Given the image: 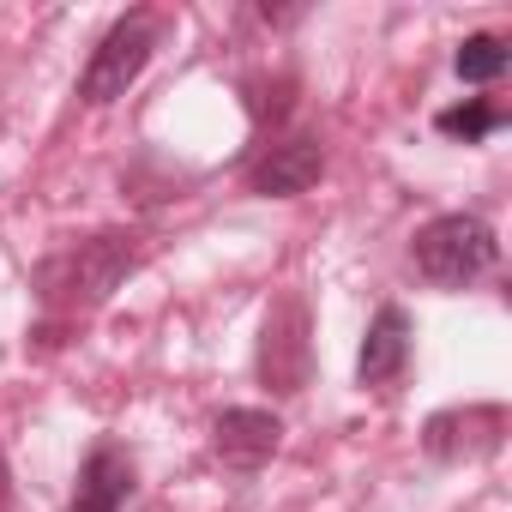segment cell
<instances>
[{"label":"cell","mask_w":512,"mask_h":512,"mask_svg":"<svg viewBox=\"0 0 512 512\" xmlns=\"http://www.w3.org/2000/svg\"><path fill=\"white\" fill-rule=\"evenodd\" d=\"M506 127V109L494 97H464V103H446L434 109V133L440 139H458V145H482Z\"/></svg>","instance_id":"30bf717a"},{"label":"cell","mask_w":512,"mask_h":512,"mask_svg":"<svg viewBox=\"0 0 512 512\" xmlns=\"http://www.w3.org/2000/svg\"><path fill=\"white\" fill-rule=\"evenodd\" d=\"M410 356H416V320L404 302H380L368 332H362V350H356V386L362 392H398L404 374H410Z\"/></svg>","instance_id":"8992f818"},{"label":"cell","mask_w":512,"mask_h":512,"mask_svg":"<svg viewBox=\"0 0 512 512\" xmlns=\"http://www.w3.org/2000/svg\"><path fill=\"white\" fill-rule=\"evenodd\" d=\"M410 266L434 290H470L500 266V235L476 211H440L410 235Z\"/></svg>","instance_id":"7a4b0ae2"},{"label":"cell","mask_w":512,"mask_h":512,"mask_svg":"<svg viewBox=\"0 0 512 512\" xmlns=\"http://www.w3.org/2000/svg\"><path fill=\"white\" fill-rule=\"evenodd\" d=\"M308 332H314L308 302H302L296 290L272 296L266 326H260V356H253V368H260V386H266V392L290 398V392L308 386V374H314V338H308Z\"/></svg>","instance_id":"277c9868"},{"label":"cell","mask_w":512,"mask_h":512,"mask_svg":"<svg viewBox=\"0 0 512 512\" xmlns=\"http://www.w3.org/2000/svg\"><path fill=\"white\" fill-rule=\"evenodd\" d=\"M326 175V139L320 133H284L260 145V157L247 163V193L260 199H302Z\"/></svg>","instance_id":"52a82bcc"},{"label":"cell","mask_w":512,"mask_h":512,"mask_svg":"<svg viewBox=\"0 0 512 512\" xmlns=\"http://www.w3.org/2000/svg\"><path fill=\"white\" fill-rule=\"evenodd\" d=\"M139 488V458L121 446V440H97L85 458H79V476H73V500L67 512H121Z\"/></svg>","instance_id":"9c48e42d"},{"label":"cell","mask_w":512,"mask_h":512,"mask_svg":"<svg viewBox=\"0 0 512 512\" xmlns=\"http://www.w3.org/2000/svg\"><path fill=\"white\" fill-rule=\"evenodd\" d=\"M169 31H175V19L157 13V7H133V13H121V19L97 37L91 61H85V73H79V103L109 109L115 97H127V91L139 85V73L151 67V55L163 49Z\"/></svg>","instance_id":"3957f363"},{"label":"cell","mask_w":512,"mask_h":512,"mask_svg":"<svg viewBox=\"0 0 512 512\" xmlns=\"http://www.w3.org/2000/svg\"><path fill=\"white\" fill-rule=\"evenodd\" d=\"M506 446V404H452L422 422V452L434 464H476Z\"/></svg>","instance_id":"5b68a950"},{"label":"cell","mask_w":512,"mask_h":512,"mask_svg":"<svg viewBox=\"0 0 512 512\" xmlns=\"http://www.w3.org/2000/svg\"><path fill=\"white\" fill-rule=\"evenodd\" d=\"M241 103H247V121L253 127H284L290 121V109H296V79L290 73H253V79H241Z\"/></svg>","instance_id":"8fae6325"},{"label":"cell","mask_w":512,"mask_h":512,"mask_svg":"<svg viewBox=\"0 0 512 512\" xmlns=\"http://www.w3.org/2000/svg\"><path fill=\"white\" fill-rule=\"evenodd\" d=\"M139 266H145V229H97L73 247H55L31 272V290L49 320L73 326V320L97 314Z\"/></svg>","instance_id":"6da1fadb"},{"label":"cell","mask_w":512,"mask_h":512,"mask_svg":"<svg viewBox=\"0 0 512 512\" xmlns=\"http://www.w3.org/2000/svg\"><path fill=\"white\" fill-rule=\"evenodd\" d=\"M7 482H13V470H7V452H0V506H7Z\"/></svg>","instance_id":"4fadbf2b"},{"label":"cell","mask_w":512,"mask_h":512,"mask_svg":"<svg viewBox=\"0 0 512 512\" xmlns=\"http://www.w3.org/2000/svg\"><path fill=\"white\" fill-rule=\"evenodd\" d=\"M284 446V416L278 410H260V404H229L217 422H211V452L223 470H266Z\"/></svg>","instance_id":"ba28073f"},{"label":"cell","mask_w":512,"mask_h":512,"mask_svg":"<svg viewBox=\"0 0 512 512\" xmlns=\"http://www.w3.org/2000/svg\"><path fill=\"white\" fill-rule=\"evenodd\" d=\"M506 61H512V49H506L500 31H470V37L458 43V55H452V73H458L464 85H494V79L506 73Z\"/></svg>","instance_id":"7c38bea8"}]
</instances>
